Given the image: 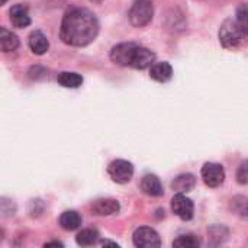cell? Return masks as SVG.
Here are the masks:
<instances>
[{"label": "cell", "instance_id": "6da1fadb", "mask_svg": "<svg viewBox=\"0 0 248 248\" xmlns=\"http://www.w3.org/2000/svg\"><path fill=\"white\" fill-rule=\"evenodd\" d=\"M99 20L96 15L86 7L68 10L61 22L60 38L70 46H86L99 35Z\"/></svg>", "mask_w": 248, "mask_h": 248}, {"label": "cell", "instance_id": "7a4b0ae2", "mask_svg": "<svg viewBox=\"0 0 248 248\" xmlns=\"http://www.w3.org/2000/svg\"><path fill=\"white\" fill-rule=\"evenodd\" d=\"M110 60L121 67L145 70L155 62V52L135 42H122L112 48Z\"/></svg>", "mask_w": 248, "mask_h": 248}, {"label": "cell", "instance_id": "3957f363", "mask_svg": "<svg viewBox=\"0 0 248 248\" xmlns=\"http://www.w3.org/2000/svg\"><path fill=\"white\" fill-rule=\"evenodd\" d=\"M219 42L225 49L237 51L246 46L248 42V35L243 31V28L237 23L235 17L225 19L219 28Z\"/></svg>", "mask_w": 248, "mask_h": 248}, {"label": "cell", "instance_id": "277c9868", "mask_svg": "<svg viewBox=\"0 0 248 248\" xmlns=\"http://www.w3.org/2000/svg\"><path fill=\"white\" fill-rule=\"evenodd\" d=\"M154 16L153 0H135L128 12V17L132 26L142 28L147 26Z\"/></svg>", "mask_w": 248, "mask_h": 248}, {"label": "cell", "instance_id": "5b68a950", "mask_svg": "<svg viewBox=\"0 0 248 248\" xmlns=\"http://www.w3.org/2000/svg\"><path fill=\"white\" fill-rule=\"evenodd\" d=\"M108 174L112 182L118 185H126L132 180L134 176V166L126 160H115L108 167Z\"/></svg>", "mask_w": 248, "mask_h": 248}, {"label": "cell", "instance_id": "8992f818", "mask_svg": "<svg viewBox=\"0 0 248 248\" xmlns=\"http://www.w3.org/2000/svg\"><path fill=\"white\" fill-rule=\"evenodd\" d=\"M132 241H134L135 247L140 248H153L161 246L158 232L150 227H141V228L135 230V232L132 235Z\"/></svg>", "mask_w": 248, "mask_h": 248}, {"label": "cell", "instance_id": "52a82bcc", "mask_svg": "<svg viewBox=\"0 0 248 248\" xmlns=\"http://www.w3.org/2000/svg\"><path fill=\"white\" fill-rule=\"evenodd\" d=\"M202 179L209 187H219L225 182V170L218 163H206L202 167Z\"/></svg>", "mask_w": 248, "mask_h": 248}, {"label": "cell", "instance_id": "ba28073f", "mask_svg": "<svg viewBox=\"0 0 248 248\" xmlns=\"http://www.w3.org/2000/svg\"><path fill=\"white\" fill-rule=\"evenodd\" d=\"M171 211L180 219L190 221L193 218V214H195V205L189 198L185 196V193H177L171 199Z\"/></svg>", "mask_w": 248, "mask_h": 248}, {"label": "cell", "instance_id": "9c48e42d", "mask_svg": "<svg viewBox=\"0 0 248 248\" xmlns=\"http://www.w3.org/2000/svg\"><path fill=\"white\" fill-rule=\"evenodd\" d=\"M92 211H93V214H96L99 217H110V215L119 214L121 205L116 199L105 198V199L94 201L92 205Z\"/></svg>", "mask_w": 248, "mask_h": 248}, {"label": "cell", "instance_id": "30bf717a", "mask_svg": "<svg viewBox=\"0 0 248 248\" xmlns=\"http://www.w3.org/2000/svg\"><path fill=\"white\" fill-rule=\"evenodd\" d=\"M9 15H10V22L15 28L17 29H22V28H26L31 25V16H29V10H28V6L25 4H15L10 7L9 10Z\"/></svg>", "mask_w": 248, "mask_h": 248}, {"label": "cell", "instance_id": "8fae6325", "mask_svg": "<svg viewBox=\"0 0 248 248\" xmlns=\"http://www.w3.org/2000/svg\"><path fill=\"white\" fill-rule=\"evenodd\" d=\"M28 44L35 55H44L49 48V41L41 31H32L28 38Z\"/></svg>", "mask_w": 248, "mask_h": 248}, {"label": "cell", "instance_id": "7c38bea8", "mask_svg": "<svg viewBox=\"0 0 248 248\" xmlns=\"http://www.w3.org/2000/svg\"><path fill=\"white\" fill-rule=\"evenodd\" d=\"M141 190L153 198H160L163 196L164 190H163V185L160 182V179L155 174H147L142 177L141 180Z\"/></svg>", "mask_w": 248, "mask_h": 248}, {"label": "cell", "instance_id": "4fadbf2b", "mask_svg": "<svg viewBox=\"0 0 248 248\" xmlns=\"http://www.w3.org/2000/svg\"><path fill=\"white\" fill-rule=\"evenodd\" d=\"M150 77L158 83H167L173 77V67L167 61L154 62L150 67Z\"/></svg>", "mask_w": 248, "mask_h": 248}, {"label": "cell", "instance_id": "5bb4252c", "mask_svg": "<svg viewBox=\"0 0 248 248\" xmlns=\"http://www.w3.org/2000/svg\"><path fill=\"white\" fill-rule=\"evenodd\" d=\"M19 46V38L15 32L9 31L7 28H0V48L3 52H13Z\"/></svg>", "mask_w": 248, "mask_h": 248}, {"label": "cell", "instance_id": "9a60e30c", "mask_svg": "<svg viewBox=\"0 0 248 248\" xmlns=\"http://www.w3.org/2000/svg\"><path fill=\"white\" fill-rule=\"evenodd\" d=\"M195 185H196L195 176L190 174V173H185V174L177 176V177L173 180L171 189H173V192H176V193H187V192L193 190Z\"/></svg>", "mask_w": 248, "mask_h": 248}, {"label": "cell", "instance_id": "2e32d148", "mask_svg": "<svg viewBox=\"0 0 248 248\" xmlns=\"http://www.w3.org/2000/svg\"><path fill=\"white\" fill-rule=\"evenodd\" d=\"M57 81L60 86L65 89H78L83 84V77L74 71H62L58 74Z\"/></svg>", "mask_w": 248, "mask_h": 248}, {"label": "cell", "instance_id": "e0dca14e", "mask_svg": "<svg viewBox=\"0 0 248 248\" xmlns=\"http://www.w3.org/2000/svg\"><path fill=\"white\" fill-rule=\"evenodd\" d=\"M60 225L65 231H76L81 225V217L76 211H65L60 217Z\"/></svg>", "mask_w": 248, "mask_h": 248}, {"label": "cell", "instance_id": "ac0fdd59", "mask_svg": "<svg viewBox=\"0 0 248 248\" xmlns=\"http://www.w3.org/2000/svg\"><path fill=\"white\" fill-rule=\"evenodd\" d=\"M99 237L100 235H99L97 230H94V228H86V230H81L77 234L76 241L81 247H89V246H94L99 241Z\"/></svg>", "mask_w": 248, "mask_h": 248}, {"label": "cell", "instance_id": "d6986e66", "mask_svg": "<svg viewBox=\"0 0 248 248\" xmlns=\"http://www.w3.org/2000/svg\"><path fill=\"white\" fill-rule=\"evenodd\" d=\"M201 246V241L196 235L193 234H185V235H180L177 237L174 241H173V247L179 248H198Z\"/></svg>", "mask_w": 248, "mask_h": 248}, {"label": "cell", "instance_id": "ffe728a7", "mask_svg": "<svg viewBox=\"0 0 248 248\" xmlns=\"http://www.w3.org/2000/svg\"><path fill=\"white\" fill-rule=\"evenodd\" d=\"M231 208L235 214L243 218H248V198L247 196H235L231 201Z\"/></svg>", "mask_w": 248, "mask_h": 248}, {"label": "cell", "instance_id": "44dd1931", "mask_svg": "<svg viewBox=\"0 0 248 248\" xmlns=\"http://www.w3.org/2000/svg\"><path fill=\"white\" fill-rule=\"evenodd\" d=\"M235 20L248 35V4H240L235 12Z\"/></svg>", "mask_w": 248, "mask_h": 248}, {"label": "cell", "instance_id": "7402d4cb", "mask_svg": "<svg viewBox=\"0 0 248 248\" xmlns=\"http://www.w3.org/2000/svg\"><path fill=\"white\" fill-rule=\"evenodd\" d=\"M237 182L240 185H248V160L243 161L237 169Z\"/></svg>", "mask_w": 248, "mask_h": 248}, {"label": "cell", "instance_id": "603a6c76", "mask_svg": "<svg viewBox=\"0 0 248 248\" xmlns=\"http://www.w3.org/2000/svg\"><path fill=\"white\" fill-rule=\"evenodd\" d=\"M42 205H44V203H42V201H39V199L31 201V203H29V214H31V217H39V215L44 212V209H42V208L38 209V206H42Z\"/></svg>", "mask_w": 248, "mask_h": 248}, {"label": "cell", "instance_id": "cb8c5ba5", "mask_svg": "<svg viewBox=\"0 0 248 248\" xmlns=\"http://www.w3.org/2000/svg\"><path fill=\"white\" fill-rule=\"evenodd\" d=\"M45 247H62V243H58V241H51V243H46Z\"/></svg>", "mask_w": 248, "mask_h": 248}, {"label": "cell", "instance_id": "d4e9b609", "mask_svg": "<svg viewBox=\"0 0 248 248\" xmlns=\"http://www.w3.org/2000/svg\"><path fill=\"white\" fill-rule=\"evenodd\" d=\"M102 246H103V247H108V246H112V247H116V248L119 247L116 243H112V241H103V243H102Z\"/></svg>", "mask_w": 248, "mask_h": 248}, {"label": "cell", "instance_id": "484cf974", "mask_svg": "<svg viewBox=\"0 0 248 248\" xmlns=\"http://www.w3.org/2000/svg\"><path fill=\"white\" fill-rule=\"evenodd\" d=\"M6 1H7V0H1V4H6Z\"/></svg>", "mask_w": 248, "mask_h": 248}]
</instances>
